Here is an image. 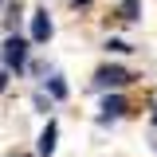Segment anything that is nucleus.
<instances>
[{
	"instance_id": "f257e3e1",
	"label": "nucleus",
	"mask_w": 157,
	"mask_h": 157,
	"mask_svg": "<svg viewBox=\"0 0 157 157\" xmlns=\"http://www.w3.org/2000/svg\"><path fill=\"white\" fill-rule=\"evenodd\" d=\"M0 59L12 67V71H24V63H28V39H20V36H8V43H4V51H0Z\"/></svg>"
},
{
	"instance_id": "f03ea898",
	"label": "nucleus",
	"mask_w": 157,
	"mask_h": 157,
	"mask_svg": "<svg viewBox=\"0 0 157 157\" xmlns=\"http://www.w3.org/2000/svg\"><path fill=\"white\" fill-rule=\"evenodd\" d=\"M130 78H134V75H130L126 67H102V71L94 75V86H98V90H110V86H126Z\"/></svg>"
},
{
	"instance_id": "7ed1b4c3",
	"label": "nucleus",
	"mask_w": 157,
	"mask_h": 157,
	"mask_svg": "<svg viewBox=\"0 0 157 157\" xmlns=\"http://www.w3.org/2000/svg\"><path fill=\"white\" fill-rule=\"evenodd\" d=\"M51 32H55V28H51V16H47V12H36V16H32V39H36V43H47Z\"/></svg>"
},
{
	"instance_id": "20e7f679",
	"label": "nucleus",
	"mask_w": 157,
	"mask_h": 157,
	"mask_svg": "<svg viewBox=\"0 0 157 157\" xmlns=\"http://www.w3.org/2000/svg\"><path fill=\"white\" fill-rule=\"evenodd\" d=\"M55 137H59V126L47 122L43 134H39V157H51V153H55Z\"/></svg>"
},
{
	"instance_id": "39448f33",
	"label": "nucleus",
	"mask_w": 157,
	"mask_h": 157,
	"mask_svg": "<svg viewBox=\"0 0 157 157\" xmlns=\"http://www.w3.org/2000/svg\"><path fill=\"white\" fill-rule=\"evenodd\" d=\"M122 114H126V102H122L118 94H106V98H102V122H110V118H122Z\"/></svg>"
},
{
	"instance_id": "423d86ee",
	"label": "nucleus",
	"mask_w": 157,
	"mask_h": 157,
	"mask_svg": "<svg viewBox=\"0 0 157 157\" xmlns=\"http://www.w3.org/2000/svg\"><path fill=\"white\" fill-rule=\"evenodd\" d=\"M137 16H141V0H122V20L134 24Z\"/></svg>"
},
{
	"instance_id": "0eeeda50",
	"label": "nucleus",
	"mask_w": 157,
	"mask_h": 157,
	"mask_svg": "<svg viewBox=\"0 0 157 157\" xmlns=\"http://www.w3.org/2000/svg\"><path fill=\"white\" fill-rule=\"evenodd\" d=\"M47 90H51V98H67V82H63V78H47Z\"/></svg>"
},
{
	"instance_id": "6e6552de",
	"label": "nucleus",
	"mask_w": 157,
	"mask_h": 157,
	"mask_svg": "<svg viewBox=\"0 0 157 157\" xmlns=\"http://www.w3.org/2000/svg\"><path fill=\"white\" fill-rule=\"evenodd\" d=\"M106 47H110V51H134V47H130V43H126V39H110V43H106Z\"/></svg>"
},
{
	"instance_id": "1a4fd4ad",
	"label": "nucleus",
	"mask_w": 157,
	"mask_h": 157,
	"mask_svg": "<svg viewBox=\"0 0 157 157\" xmlns=\"http://www.w3.org/2000/svg\"><path fill=\"white\" fill-rule=\"evenodd\" d=\"M153 126H157V106H153Z\"/></svg>"
},
{
	"instance_id": "9d476101",
	"label": "nucleus",
	"mask_w": 157,
	"mask_h": 157,
	"mask_svg": "<svg viewBox=\"0 0 157 157\" xmlns=\"http://www.w3.org/2000/svg\"><path fill=\"white\" fill-rule=\"evenodd\" d=\"M75 4H90V0H75Z\"/></svg>"
},
{
	"instance_id": "9b49d317",
	"label": "nucleus",
	"mask_w": 157,
	"mask_h": 157,
	"mask_svg": "<svg viewBox=\"0 0 157 157\" xmlns=\"http://www.w3.org/2000/svg\"><path fill=\"white\" fill-rule=\"evenodd\" d=\"M0 4H4V0H0Z\"/></svg>"
}]
</instances>
